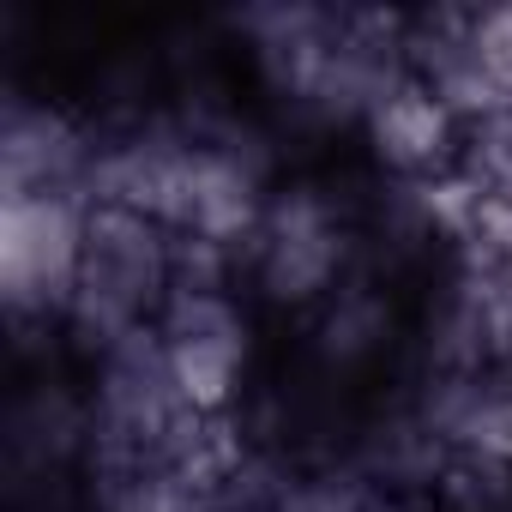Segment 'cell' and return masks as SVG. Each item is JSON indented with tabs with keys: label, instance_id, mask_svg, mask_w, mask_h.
Wrapping results in <instances>:
<instances>
[{
	"label": "cell",
	"instance_id": "obj_3",
	"mask_svg": "<svg viewBox=\"0 0 512 512\" xmlns=\"http://www.w3.org/2000/svg\"><path fill=\"white\" fill-rule=\"evenodd\" d=\"M91 199L79 193H0V302L13 332H55L85 272Z\"/></svg>",
	"mask_w": 512,
	"mask_h": 512
},
{
	"label": "cell",
	"instance_id": "obj_2",
	"mask_svg": "<svg viewBox=\"0 0 512 512\" xmlns=\"http://www.w3.org/2000/svg\"><path fill=\"white\" fill-rule=\"evenodd\" d=\"M350 272V223L338 199L320 181H284L260 217V235L241 253L247 290L284 308V314H320Z\"/></svg>",
	"mask_w": 512,
	"mask_h": 512
},
{
	"label": "cell",
	"instance_id": "obj_4",
	"mask_svg": "<svg viewBox=\"0 0 512 512\" xmlns=\"http://www.w3.org/2000/svg\"><path fill=\"white\" fill-rule=\"evenodd\" d=\"M157 338L181 404L205 422H229L253 362V314L235 284H175L157 314Z\"/></svg>",
	"mask_w": 512,
	"mask_h": 512
},
{
	"label": "cell",
	"instance_id": "obj_6",
	"mask_svg": "<svg viewBox=\"0 0 512 512\" xmlns=\"http://www.w3.org/2000/svg\"><path fill=\"white\" fill-rule=\"evenodd\" d=\"M103 127H85L61 103L13 97L0 121V193H79L91 187Z\"/></svg>",
	"mask_w": 512,
	"mask_h": 512
},
{
	"label": "cell",
	"instance_id": "obj_10",
	"mask_svg": "<svg viewBox=\"0 0 512 512\" xmlns=\"http://www.w3.org/2000/svg\"><path fill=\"white\" fill-rule=\"evenodd\" d=\"M211 512H272V506H260V500H217Z\"/></svg>",
	"mask_w": 512,
	"mask_h": 512
},
{
	"label": "cell",
	"instance_id": "obj_8",
	"mask_svg": "<svg viewBox=\"0 0 512 512\" xmlns=\"http://www.w3.org/2000/svg\"><path fill=\"white\" fill-rule=\"evenodd\" d=\"M434 512H512V470L470 458V452H446L434 488H428Z\"/></svg>",
	"mask_w": 512,
	"mask_h": 512
},
{
	"label": "cell",
	"instance_id": "obj_1",
	"mask_svg": "<svg viewBox=\"0 0 512 512\" xmlns=\"http://www.w3.org/2000/svg\"><path fill=\"white\" fill-rule=\"evenodd\" d=\"M169 290H175V229L127 205H91L85 272L61 320V338L85 362H97L109 344L157 326Z\"/></svg>",
	"mask_w": 512,
	"mask_h": 512
},
{
	"label": "cell",
	"instance_id": "obj_9",
	"mask_svg": "<svg viewBox=\"0 0 512 512\" xmlns=\"http://www.w3.org/2000/svg\"><path fill=\"white\" fill-rule=\"evenodd\" d=\"M362 512H434L428 500H416V494H392V488H368V500H362Z\"/></svg>",
	"mask_w": 512,
	"mask_h": 512
},
{
	"label": "cell",
	"instance_id": "obj_5",
	"mask_svg": "<svg viewBox=\"0 0 512 512\" xmlns=\"http://www.w3.org/2000/svg\"><path fill=\"white\" fill-rule=\"evenodd\" d=\"M356 133H362L374 169L392 175L398 187H434V181L458 175V157H464V121L416 73L392 79Z\"/></svg>",
	"mask_w": 512,
	"mask_h": 512
},
{
	"label": "cell",
	"instance_id": "obj_7",
	"mask_svg": "<svg viewBox=\"0 0 512 512\" xmlns=\"http://www.w3.org/2000/svg\"><path fill=\"white\" fill-rule=\"evenodd\" d=\"M368 476L344 458V464H308V470H284L272 488V512H362L368 500Z\"/></svg>",
	"mask_w": 512,
	"mask_h": 512
}]
</instances>
